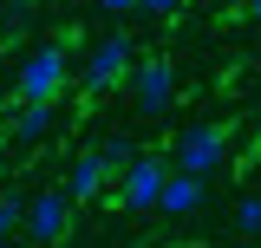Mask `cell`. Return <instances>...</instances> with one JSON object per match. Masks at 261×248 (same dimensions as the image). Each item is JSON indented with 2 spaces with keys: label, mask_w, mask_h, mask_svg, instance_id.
<instances>
[{
  "label": "cell",
  "mask_w": 261,
  "mask_h": 248,
  "mask_svg": "<svg viewBox=\"0 0 261 248\" xmlns=\"http://www.w3.org/2000/svg\"><path fill=\"white\" fill-rule=\"evenodd\" d=\"M65 79H72V59H65V39H46V46H33L20 72H13V98L20 105H53L65 92Z\"/></svg>",
  "instance_id": "obj_1"
},
{
  "label": "cell",
  "mask_w": 261,
  "mask_h": 248,
  "mask_svg": "<svg viewBox=\"0 0 261 248\" xmlns=\"http://www.w3.org/2000/svg\"><path fill=\"white\" fill-rule=\"evenodd\" d=\"M228 163V124H216V118H202V124H190L183 137H176V157H170V170H190V177H216Z\"/></svg>",
  "instance_id": "obj_2"
},
{
  "label": "cell",
  "mask_w": 261,
  "mask_h": 248,
  "mask_svg": "<svg viewBox=\"0 0 261 248\" xmlns=\"http://www.w3.org/2000/svg\"><path fill=\"white\" fill-rule=\"evenodd\" d=\"M163 177H170V163H163V157H150V151H137L124 170L111 177V183H118L111 196L124 203L130 216H150V209H157V196H163Z\"/></svg>",
  "instance_id": "obj_3"
},
{
  "label": "cell",
  "mask_w": 261,
  "mask_h": 248,
  "mask_svg": "<svg viewBox=\"0 0 261 248\" xmlns=\"http://www.w3.org/2000/svg\"><path fill=\"white\" fill-rule=\"evenodd\" d=\"M124 85H130V111L137 118H163L176 105V65L170 59H137Z\"/></svg>",
  "instance_id": "obj_4"
},
{
  "label": "cell",
  "mask_w": 261,
  "mask_h": 248,
  "mask_svg": "<svg viewBox=\"0 0 261 248\" xmlns=\"http://www.w3.org/2000/svg\"><path fill=\"white\" fill-rule=\"evenodd\" d=\"M130 65H137V59H130V33H105L92 53H85L79 85H85V92H118V85L130 79Z\"/></svg>",
  "instance_id": "obj_5"
},
{
  "label": "cell",
  "mask_w": 261,
  "mask_h": 248,
  "mask_svg": "<svg viewBox=\"0 0 261 248\" xmlns=\"http://www.w3.org/2000/svg\"><path fill=\"white\" fill-rule=\"evenodd\" d=\"M65 222H72V196H65L59 183H53V189H33V196H27V222H20V229H27V242H33V248L65 242Z\"/></svg>",
  "instance_id": "obj_6"
},
{
  "label": "cell",
  "mask_w": 261,
  "mask_h": 248,
  "mask_svg": "<svg viewBox=\"0 0 261 248\" xmlns=\"http://www.w3.org/2000/svg\"><path fill=\"white\" fill-rule=\"evenodd\" d=\"M111 177H118V163H111L105 151H79L59 189L72 196V209H79V203H92V196H105V183H111Z\"/></svg>",
  "instance_id": "obj_7"
},
{
  "label": "cell",
  "mask_w": 261,
  "mask_h": 248,
  "mask_svg": "<svg viewBox=\"0 0 261 248\" xmlns=\"http://www.w3.org/2000/svg\"><path fill=\"white\" fill-rule=\"evenodd\" d=\"M202 196H209V183H202V177H190V170H170V177H163L157 209L183 222V216H196V209H202Z\"/></svg>",
  "instance_id": "obj_8"
},
{
  "label": "cell",
  "mask_w": 261,
  "mask_h": 248,
  "mask_svg": "<svg viewBox=\"0 0 261 248\" xmlns=\"http://www.w3.org/2000/svg\"><path fill=\"white\" fill-rule=\"evenodd\" d=\"M53 118H59L53 105H20V118H13V137H20V144H39V137L53 131Z\"/></svg>",
  "instance_id": "obj_9"
},
{
  "label": "cell",
  "mask_w": 261,
  "mask_h": 248,
  "mask_svg": "<svg viewBox=\"0 0 261 248\" xmlns=\"http://www.w3.org/2000/svg\"><path fill=\"white\" fill-rule=\"evenodd\" d=\"M235 235H261V189L235 196Z\"/></svg>",
  "instance_id": "obj_10"
},
{
  "label": "cell",
  "mask_w": 261,
  "mask_h": 248,
  "mask_svg": "<svg viewBox=\"0 0 261 248\" xmlns=\"http://www.w3.org/2000/svg\"><path fill=\"white\" fill-rule=\"evenodd\" d=\"M20 222H27V203H20V196H0V242H13Z\"/></svg>",
  "instance_id": "obj_11"
},
{
  "label": "cell",
  "mask_w": 261,
  "mask_h": 248,
  "mask_svg": "<svg viewBox=\"0 0 261 248\" xmlns=\"http://www.w3.org/2000/svg\"><path fill=\"white\" fill-rule=\"evenodd\" d=\"M137 7H144V13H157V20H170V13H183L190 0H137Z\"/></svg>",
  "instance_id": "obj_12"
},
{
  "label": "cell",
  "mask_w": 261,
  "mask_h": 248,
  "mask_svg": "<svg viewBox=\"0 0 261 248\" xmlns=\"http://www.w3.org/2000/svg\"><path fill=\"white\" fill-rule=\"evenodd\" d=\"M98 7H105V13H130L137 0H98Z\"/></svg>",
  "instance_id": "obj_13"
},
{
  "label": "cell",
  "mask_w": 261,
  "mask_h": 248,
  "mask_svg": "<svg viewBox=\"0 0 261 248\" xmlns=\"http://www.w3.org/2000/svg\"><path fill=\"white\" fill-rule=\"evenodd\" d=\"M248 20H255V27H261V0H248Z\"/></svg>",
  "instance_id": "obj_14"
},
{
  "label": "cell",
  "mask_w": 261,
  "mask_h": 248,
  "mask_svg": "<svg viewBox=\"0 0 261 248\" xmlns=\"http://www.w3.org/2000/svg\"><path fill=\"white\" fill-rule=\"evenodd\" d=\"M255 163H261V144H255Z\"/></svg>",
  "instance_id": "obj_15"
},
{
  "label": "cell",
  "mask_w": 261,
  "mask_h": 248,
  "mask_svg": "<svg viewBox=\"0 0 261 248\" xmlns=\"http://www.w3.org/2000/svg\"><path fill=\"white\" fill-rule=\"evenodd\" d=\"M0 248H13V242H0Z\"/></svg>",
  "instance_id": "obj_16"
}]
</instances>
